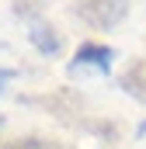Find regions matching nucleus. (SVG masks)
Segmentation results:
<instances>
[{"label": "nucleus", "instance_id": "3", "mask_svg": "<svg viewBox=\"0 0 146 149\" xmlns=\"http://www.w3.org/2000/svg\"><path fill=\"white\" fill-rule=\"evenodd\" d=\"M122 90L146 104V56H143V59H136V63L122 73Z\"/></svg>", "mask_w": 146, "mask_h": 149}, {"label": "nucleus", "instance_id": "1", "mask_svg": "<svg viewBox=\"0 0 146 149\" xmlns=\"http://www.w3.org/2000/svg\"><path fill=\"white\" fill-rule=\"evenodd\" d=\"M77 17L91 28H111L125 17L129 0H77Z\"/></svg>", "mask_w": 146, "mask_h": 149}, {"label": "nucleus", "instance_id": "5", "mask_svg": "<svg viewBox=\"0 0 146 149\" xmlns=\"http://www.w3.org/2000/svg\"><path fill=\"white\" fill-rule=\"evenodd\" d=\"M32 35H35V42H38L42 52H56V49H59V38L52 35V28H35Z\"/></svg>", "mask_w": 146, "mask_h": 149}, {"label": "nucleus", "instance_id": "6", "mask_svg": "<svg viewBox=\"0 0 146 149\" xmlns=\"http://www.w3.org/2000/svg\"><path fill=\"white\" fill-rule=\"evenodd\" d=\"M7 76H11V73H0V83H4V80H7Z\"/></svg>", "mask_w": 146, "mask_h": 149}, {"label": "nucleus", "instance_id": "4", "mask_svg": "<svg viewBox=\"0 0 146 149\" xmlns=\"http://www.w3.org/2000/svg\"><path fill=\"white\" fill-rule=\"evenodd\" d=\"M0 149H59V146L45 139H14V142H4Z\"/></svg>", "mask_w": 146, "mask_h": 149}, {"label": "nucleus", "instance_id": "2", "mask_svg": "<svg viewBox=\"0 0 146 149\" xmlns=\"http://www.w3.org/2000/svg\"><path fill=\"white\" fill-rule=\"evenodd\" d=\"M111 59H115V52H111L108 45H98V42H87V45H80L77 49V59L70 63V70H94V73H108L111 70Z\"/></svg>", "mask_w": 146, "mask_h": 149}]
</instances>
